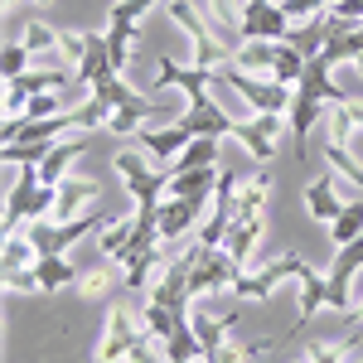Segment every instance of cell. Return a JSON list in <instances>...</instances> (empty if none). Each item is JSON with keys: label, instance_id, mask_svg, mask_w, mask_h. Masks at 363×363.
Returning a JSON list of instances; mask_svg holds the SVG:
<instances>
[{"label": "cell", "instance_id": "25", "mask_svg": "<svg viewBox=\"0 0 363 363\" xmlns=\"http://www.w3.org/2000/svg\"><path fill=\"white\" fill-rule=\"evenodd\" d=\"M233 320H238V310H194V335H199V344H203V354L208 349H218L228 339V330H233Z\"/></svg>", "mask_w": 363, "mask_h": 363}, {"label": "cell", "instance_id": "7", "mask_svg": "<svg viewBox=\"0 0 363 363\" xmlns=\"http://www.w3.org/2000/svg\"><path fill=\"white\" fill-rule=\"evenodd\" d=\"M140 335H145V330L136 325V315L121 310V306H112L107 310V325H102V339H97V363H121Z\"/></svg>", "mask_w": 363, "mask_h": 363}, {"label": "cell", "instance_id": "33", "mask_svg": "<svg viewBox=\"0 0 363 363\" xmlns=\"http://www.w3.org/2000/svg\"><path fill=\"white\" fill-rule=\"evenodd\" d=\"M330 228H335V247H349L354 238H363V199L359 194L344 199V208H339V218Z\"/></svg>", "mask_w": 363, "mask_h": 363}, {"label": "cell", "instance_id": "9", "mask_svg": "<svg viewBox=\"0 0 363 363\" xmlns=\"http://www.w3.org/2000/svg\"><path fill=\"white\" fill-rule=\"evenodd\" d=\"M87 228H97V218L92 213H83V218H68V223H29V242L39 247V257H54V252H68L78 238H83Z\"/></svg>", "mask_w": 363, "mask_h": 363}, {"label": "cell", "instance_id": "37", "mask_svg": "<svg viewBox=\"0 0 363 363\" xmlns=\"http://www.w3.org/2000/svg\"><path fill=\"white\" fill-rule=\"evenodd\" d=\"M189 315H179V310H165V306H155V301H145V330L155 339H169L179 325H184Z\"/></svg>", "mask_w": 363, "mask_h": 363}, {"label": "cell", "instance_id": "13", "mask_svg": "<svg viewBox=\"0 0 363 363\" xmlns=\"http://www.w3.org/2000/svg\"><path fill=\"white\" fill-rule=\"evenodd\" d=\"M179 126H184L189 136H233V116H228L208 92L189 102V112L179 116Z\"/></svg>", "mask_w": 363, "mask_h": 363}, {"label": "cell", "instance_id": "44", "mask_svg": "<svg viewBox=\"0 0 363 363\" xmlns=\"http://www.w3.org/2000/svg\"><path fill=\"white\" fill-rule=\"evenodd\" d=\"M78 291H83L87 301H102V296L112 291V272H87V277L78 281Z\"/></svg>", "mask_w": 363, "mask_h": 363}, {"label": "cell", "instance_id": "52", "mask_svg": "<svg viewBox=\"0 0 363 363\" xmlns=\"http://www.w3.org/2000/svg\"><path fill=\"white\" fill-rule=\"evenodd\" d=\"M194 363H208V359H194Z\"/></svg>", "mask_w": 363, "mask_h": 363}, {"label": "cell", "instance_id": "22", "mask_svg": "<svg viewBox=\"0 0 363 363\" xmlns=\"http://www.w3.org/2000/svg\"><path fill=\"white\" fill-rule=\"evenodd\" d=\"M78 155H87V140H68V136H58L54 145H49V155H44V165H39V179L44 184H58V179H68V165L78 160Z\"/></svg>", "mask_w": 363, "mask_h": 363}, {"label": "cell", "instance_id": "28", "mask_svg": "<svg viewBox=\"0 0 363 363\" xmlns=\"http://www.w3.org/2000/svg\"><path fill=\"white\" fill-rule=\"evenodd\" d=\"M39 291H63V286H73L78 281V267L68 262V252H54V257H39Z\"/></svg>", "mask_w": 363, "mask_h": 363}, {"label": "cell", "instance_id": "35", "mask_svg": "<svg viewBox=\"0 0 363 363\" xmlns=\"http://www.w3.org/2000/svg\"><path fill=\"white\" fill-rule=\"evenodd\" d=\"M131 233H136V218H112L102 228V238H97L102 257H126L131 252Z\"/></svg>", "mask_w": 363, "mask_h": 363}, {"label": "cell", "instance_id": "15", "mask_svg": "<svg viewBox=\"0 0 363 363\" xmlns=\"http://www.w3.org/2000/svg\"><path fill=\"white\" fill-rule=\"evenodd\" d=\"M150 83L155 87H184V97L194 102V97H203L208 83H218V78H213V68H199V63L179 68L174 58H160V78H150Z\"/></svg>", "mask_w": 363, "mask_h": 363}, {"label": "cell", "instance_id": "53", "mask_svg": "<svg viewBox=\"0 0 363 363\" xmlns=\"http://www.w3.org/2000/svg\"><path fill=\"white\" fill-rule=\"evenodd\" d=\"M330 5H335V0H330Z\"/></svg>", "mask_w": 363, "mask_h": 363}, {"label": "cell", "instance_id": "49", "mask_svg": "<svg viewBox=\"0 0 363 363\" xmlns=\"http://www.w3.org/2000/svg\"><path fill=\"white\" fill-rule=\"evenodd\" d=\"M344 107H349V116H354V126H363V102H354V97H349Z\"/></svg>", "mask_w": 363, "mask_h": 363}, {"label": "cell", "instance_id": "20", "mask_svg": "<svg viewBox=\"0 0 363 363\" xmlns=\"http://www.w3.org/2000/svg\"><path fill=\"white\" fill-rule=\"evenodd\" d=\"M199 10L208 15V29L223 34L228 44L242 39V10H247V0H199Z\"/></svg>", "mask_w": 363, "mask_h": 363}, {"label": "cell", "instance_id": "19", "mask_svg": "<svg viewBox=\"0 0 363 363\" xmlns=\"http://www.w3.org/2000/svg\"><path fill=\"white\" fill-rule=\"evenodd\" d=\"M325 39H330V10L315 15V20H296L291 34H286V44H291L301 58H320L325 54Z\"/></svg>", "mask_w": 363, "mask_h": 363}, {"label": "cell", "instance_id": "23", "mask_svg": "<svg viewBox=\"0 0 363 363\" xmlns=\"http://www.w3.org/2000/svg\"><path fill=\"white\" fill-rule=\"evenodd\" d=\"M335 189H339V174H325V179H315V184L306 189V208H310V218H320V223H335V218H339L344 199H339Z\"/></svg>", "mask_w": 363, "mask_h": 363}, {"label": "cell", "instance_id": "16", "mask_svg": "<svg viewBox=\"0 0 363 363\" xmlns=\"http://www.w3.org/2000/svg\"><path fill=\"white\" fill-rule=\"evenodd\" d=\"M296 286H301V301H296V330L291 335H301V325H310V315L320 306H330V277H320L315 267H301Z\"/></svg>", "mask_w": 363, "mask_h": 363}, {"label": "cell", "instance_id": "27", "mask_svg": "<svg viewBox=\"0 0 363 363\" xmlns=\"http://www.w3.org/2000/svg\"><path fill=\"white\" fill-rule=\"evenodd\" d=\"M325 160H330V169H335L339 179L354 189V194H363V165L354 160V150L344 145V140H325V150H320Z\"/></svg>", "mask_w": 363, "mask_h": 363}, {"label": "cell", "instance_id": "8", "mask_svg": "<svg viewBox=\"0 0 363 363\" xmlns=\"http://www.w3.org/2000/svg\"><path fill=\"white\" fill-rule=\"evenodd\" d=\"M301 267H306V262H301V257H296V252H286V257H277V262H267V267H262V272H242V277H238V286H233V291H238V296H242V301H267V296H272V291H277L281 281H286V277H296V272H301Z\"/></svg>", "mask_w": 363, "mask_h": 363}, {"label": "cell", "instance_id": "24", "mask_svg": "<svg viewBox=\"0 0 363 363\" xmlns=\"http://www.w3.org/2000/svg\"><path fill=\"white\" fill-rule=\"evenodd\" d=\"M136 136H140V145H145L155 160H165V165H174V155H179V150L194 140L184 126H179V121H174V126H165V131H145V126H140Z\"/></svg>", "mask_w": 363, "mask_h": 363}, {"label": "cell", "instance_id": "29", "mask_svg": "<svg viewBox=\"0 0 363 363\" xmlns=\"http://www.w3.org/2000/svg\"><path fill=\"white\" fill-rule=\"evenodd\" d=\"M160 262H169L165 252L160 247H150V252H131V257H126V286H131V291H145V286H155V267H160Z\"/></svg>", "mask_w": 363, "mask_h": 363}, {"label": "cell", "instance_id": "18", "mask_svg": "<svg viewBox=\"0 0 363 363\" xmlns=\"http://www.w3.org/2000/svg\"><path fill=\"white\" fill-rule=\"evenodd\" d=\"M218 174H223L218 165L174 169V174H169V189H165V194H174V199H213V189H218Z\"/></svg>", "mask_w": 363, "mask_h": 363}, {"label": "cell", "instance_id": "48", "mask_svg": "<svg viewBox=\"0 0 363 363\" xmlns=\"http://www.w3.org/2000/svg\"><path fill=\"white\" fill-rule=\"evenodd\" d=\"M330 10H335V15H344V20H363V0H335Z\"/></svg>", "mask_w": 363, "mask_h": 363}, {"label": "cell", "instance_id": "21", "mask_svg": "<svg viewBox=\"0 0 363 363\" xmlns=\"http://www.w3.org/2000/svg\"><path fill=\"white\" fill-rule=\"evenodd\" d=\"M92 194H97V179H58V199H54V213L58 223H68V218H83V208L92 203Z\"/></svg>", "mask_w": 363, "mask_h": 363}, {"label": "cell", "instance_id": "51", "mask_svg": "<svg viewBox=\"0 0 363 363\" xmlns=\"http://www.w3.org/2000/svg\"><path fill=\"white\" fill-rule=\"evenodd\" d=\"M354 63H359V73H363V54H359V58H354Z\"/></svg>", "mask_w": 363, "mask_h": 363}, {"label": "cell", "instance_id": "5", "mask_svg": "<svg viewBox=\"0 0 363 363\" xmlns=\"http://www.w3.org/2000/svg\"><path fill=\"white\" fill-rule=\"evenodd\" d=\"M92 97H102L112 112H131V116H174V107H165V102H150V97L131 92V87L121 83V73H116V68H107V73L92 83Z\"/></svg>", "mask_w": 363, "mask_h": 363}, {"label": "cell", "instance_id": "46", "mask_svg": "<svg viewBox=\"0 0 363 363\" xmlns=\"http://www.w3.org/2000/svg\"><path fill=\"white\" fill-rule=\"evenodd\" d=\"M10 291H39V272H5Z\"/></svg>", "mask_w": 363, "mask_h": 363}, {"label": "cell", "instance_id": "12", "mask_svg": "<svg viewBox=\"0 0 363 363\" xmlns=\"http://www.w3.org/2000/svg\"><path fill=\"white\" fill-rule=\"evenodd\" d=\"M363 272V238H354L349 247H339L335 267H330V310H349V286Z\"/></svg>", "mask_w": 363, "mask_h": 363}, {"label": "cell", "instance_id": "43", "mask_svg": "<svg viewBox=\"0 0 363 363\" xmlns=\"http://www.w3.org/2000/svg\"><path fill=\"white\" fill-rule=\"evenodd\" d=\"M281 10H286L291 25H296V20H315V15H325L330 0H281Z\"/></svg>", "mask_w": 363, "mask_h": 363}, {"label": "cell", "instance_id": "32", "mask_svg": "<svg viewBox=\"0 0 363 363\" xmlns=\"http://www.w3.org/2000/svg\"><path fill=\"white\" fill-rule=\"evenodd\" d=\"M136 39H140L136 25H112V20H107V54H112L116 73H126V63H131V54H136Z\"/></svg>", "mask_w": 363, "mask_h": 363}, {"label": "cell", "instance_id": "6", "mask_svg": "<svg viewBox=\"0 0 363 363\" xmlns=\"http://www.w3.org/2000/svg\"><path fill=\"white\" fill-rule=\"evenodd\" d=\"M116 169H121V179H126V194L136 199V203H160L169 189V174L160 169H145L136 150H116Z\"/></svg>", "mask_w": 363, "mask_h": 363}, {"label": "cell", "instance_id": "38", "mask_svg": "<svg viewBox=\"0 0 363 363\" xmlns=\"http://www.w3.org/2000/svg\"><path fill=\"white\" fill-rule=\"evenodd\" d=\"M306 63H310V58H301L296 49H291V44H286V39H281V49H277V68H272V78H277V83H286V87H296V83H301V73H306Z\"/></svg>", "mask_w": 363, "mask_h": 363}, {"label": "cell", "instance_id": "30", "mask_svg": "<svg viewBox=\"0 0 363 363\" xmlns=\"http://www.w3.org/2000/svg\"><path fill=\"white\" fill-rule=\"evenodd\" d=\"M203 165H218V136H194L179 155H174L169 174H174V169H203Z\"/></svg>", "mask_w": 363, "mask_h": 363}, {"label": "cell", "instance_id": "36", "mask_svg": "<svg viewBox=\"0 0 363 363\" xmlns=\"http://www.w3.org/2000/svg\"><path fill=\"white\" fill-rule=\"evenodd\" d=\"M267 194H272V174H267V169H257L252 179L238 184V213H257V208L267 203Z\"/></svg>", "mask_w": 363, "mask_h": 363}, {"label": "cell", "instance_id": "39", "mask_svg": "<svg viewBox=\"0 0 363 363\" xmlns=\"http://www.w3.org/2000/svg\"><path fill=\"white\" fill-rule=\"evenodd\" d=\"M257 354H262V344H233V339H223V344L208 349L203 359H208V363H252Z\"/></svg>", "mask_w": 363, "mask_h": 363}, {"label": "cell", "instance_id": "26", "mask_svg": "<svg viewBox=\"0 0 363 363\" xmlns=\"http://www.w3.org/2000/svg\"><path fill=\"white\" fill-rule=\"evenodd\" d=\"M277 49H281V39H242L233 49V63L247 68V73H272L277 68Z\"/></svg>", "mask_w": 363, "mask_h": 363}, {"label": "cell", "instance_id": "14", "mask_svg": "<svg viewBox=\"0 0 363 363\" xmlns=\"http://www.w3.org/2000/svg\"><path fill=\"white\" fill-rule=\"evenodd\" d=\"M203 203H208V199H174V194H165V203H160V242H179L184 233H194Z\"/></svg>", "mask_w": 363, "mask_h": 363}, {"label": "cell", "instance_id": "17", "mask_svg": "<svg viewBox=\"0 0 363 363\" xmlns=\"http://www.w3.org/2000/svg\"><path fill=\"white\" fill-rule=\"evenodd\" d=\"M267 238V218H262V208L257 213H238L233 218V228H228V252H233V262L247 272V257H252V247Z\"/></svg>", "mask_w": 363, "mask_h": 363}, {"label": "cell", "instance_id": "40", "mask_svg": "<svg viewBox=\"0 0 363 363\" xmlns=\"http://www.w3.org/2000/svg\"><path fill=\"white\" fill-rule=\"evenodd\" d=\"M29 49H25V39H10V44H5V58H0V68H5V83H10V78H25L29 73Z\"/></svg>", "mask_w": 363, "mask_h": 363}, {"label": "cell", "instance_id": "34", "mask_svg": "<svg viewBox=\"0 0 363 363\" xmlns=\"http://www.w3.org/2000/svg\"><path fill=\"white\" fill-rule=\"evenodd\" d=\"M165 354H169V363H194V359H203V344H199V335H194V325H189V320H184V325L165 339Z\"/></svg>", "mask_w": 363, "mask_h": 363}, {"label": "cell", "instance_id": "50", "mask_svg": "<svg viewBox=\"0 0 363 363\" xmlns=\"http://www.w3.org/2000/svg\"><path fill=\"white\" fill-rule=\"evenodd\" d=\"M359 320H363V296H359V301H349V325H359Z\"/></svg>", "mask_w": 363, "mask_h": 363}, {"label": "cell", "instance_id": "47", "mask_svg": "<svg viewBox=\"0 0 363 363\" xmlns=\"http://www.w3.org/2000/svg\"><path fill=\"white\" fill-rule=\"evenodd\" d=\"M310 363H344V349H335V344H315V349H310Z\"/></svg>", "mask_w": 363, "mask_h": 363}, {"label": "cell", "instance_id": "2", "mask_svg": "<svg viewBox=\"0 0 363 363\" xmlns=\"http://www.w3.org/2000/svg\"><path fill=\"white\" fill-rule=\"evenodd\" d=\"M213 78H218V83H228L233 92H242V102H247L257 116H281V112H291V97H296L291 87L277 83V78H252L247 68H238L233 58L213 68Z\"/></svg>", "mask_w": 363, "mask_h": 363}, {"label": "cell", "instance_id": "3", "mask_svg": "<svg viewBox=\"0 0 363 363\" xmlns=\"http://www.w3.org/2000/svg\"><path fill=\"white\" fill-rule=\"evenodd\" d=\"M54 199H58V184H44L39 165H20V179L5 194V238L20 233V223H34L39 213H49Z\"/></svg>", "mask_w": 363, "mask_h": 363}, {"label": "cell", "instance_id": "41", "mask_svg": "<svg viewBox=\"0 0 363 363\" xmlns=\"http://www.w3.org/2000/svg\"><path fill=\"white\" fill-rule=\"evenodd\" d=\"M150 5H155V0H116L112 10H107V20H112V25H140V20L150 15Z\"/></svg>", "mask_w": 363, "mask_h": 363}, {"label": "cell", "instance_id": "31", "mask_svg": "<svg viewBox=\"0 0 363 363\" xmlns=\"http://www.w3.org/2000/svg\"><path fill=\"white\" fill-rule=\"evenodd\" d=\"M112 68V54H107V34H87V54H83V63H78V83H97L102 73Z\"/></svg>", "mask_w": 363, "mask_h": 363}, {"label": "cell", "instance_id": "42", "mask_svg": "<svg viewBox=\"0 0 363 363\" xmlns=\"http://www.w3.org/2000/svg\"><path fill=\"white\" fill-rule=\"evenodd\" d=\"M20 39H25L29 54H49V49H58V34L49 25H25V34H20Z\"/></svg>", "mask_w": 363, "mask_h": 363}, {"label": "cell", "instance_id": "45", "mask_svg": "<svg viewBox=\"0 0 363 363\" xmlns=\"http://www.w3.org/2000/svg\"><path fill=\"white\" fill-rule=\"evenodd\" d=\"M349 131H354V116H349L344 102H339L335 112H330V140H344V145H349Z\"/></svg>", "mask_w": 363, "mask_h": 363}, {"label": "cell", "instance_id": "1", "mask_svg": "<svg viewBox=\"0 0 363 363\" xmlns=\"http://www.w3.org/2000/svg\"><path fill=\"white\" fill-rule=\"evenodd\" d=\"M330 73H335V68H330L325 54H320V58H310V63H306V73H301V83H296V97H291V131H296L301 155H306V136H310V126L320 121V112H325V107H339V102H349Z\"/></svg>", "mask_w": 363, "mask_h": 363}, {"label": "cell", "instance_id": "4", "mask_svg": "<svg viewBox=\"0 0 363 363\" xmlns=\"http://www.w3.org/2000/svg\"><path fill=\"white\" fill-rule=\"evenodd\" d=\"M169 20H174V25L194 39V63H199V68H218V63H228V58H233V44H228V39H218L213 29L199 20V10L189 5V0H169Z\"/></svg>", "mask_w": 363, "mask_h": 363}, {"label": "cell", "instance_id": "11", "mask_svg": "<svg viewBox=\"0 0 363 363\" xmlns=\"http://www.w3.org/2000/svg\"><path fill=\"white\" fill-rule=\"evenodd\" d=\"M281 126H286V116H257L252 112L247 121H233V140H242L247 155H257V160H272V155H277Z\"/></svg>", "mask_w": 363, "mask_h": 363}, {"label": "cell", "instance_id": "10", "mask_svg": "<svg viewBox=\"0 0 363 363\" xmlns=\"http://www.w3.org/2000/svg\"><path fill=\"white\" fill-rule=\"evenodd\" d=\"M291 15L281 10V0H247L242 10V39H286Z\"/></svg>", "mask_w": 363, "mask_h": 363}]
</instances>
